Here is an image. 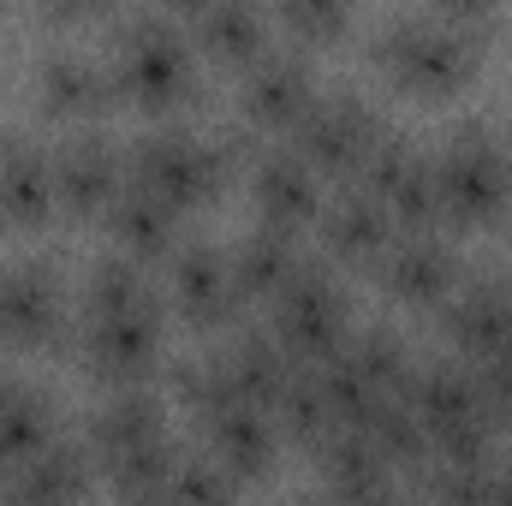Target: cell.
<instances>
[{"label":"cell","mask_w":512,"mask_h":506,"mask_svg":"<svg viewBox=\"0 0 512 506\" xmlns=\"http://www.w3.org/2000/svg\"><path fill=\"white\" fill-rule=\"evenodd\" d=\"M233 262V286H239V298L251 304V298H280V286L292 280V268L304 262V256L292 251V239L286 233H274V227H256L251 239H239V251L227 256Z\"/></svg>","instance_id":"obj_26"},{"label":"cell","mask_w":512,"mask_h":506,"mask_svg":"<svg viewBox=\"0 0 512 506\" xmlns=\"http://www.w3.org/2000/svg\"><path fill=\"white\" fill-rule=\"evenodd\" d=\"M120 506H179V501H173V489L161 483V489H137V495H120Z\"/></svg>","instance_id":"obj_39"},{"label":"cell","mask_w":512,"mask_h":506,"mask_svg":"<svg viewBox=\"0 0 512 506\" xmlns=\"http://www.w3.org/2000/svg\"><path fill=\"white\" fill-rule=\"evenodd\" d=\"M54 209V155L30 137H0V227H42Z\"/></svg>","instance_id":"obj_18"},{"label":"cell","mask_w":512,"mask_h":506,"mask_svg":"<svg viewBox=\"0 0 512 506\" xmlns=\"http://www.w3.org/2000/svg\"><path fill=\"white\" fill-rule=\"evenodd\" d=\"M227 167H233V137L209 143V137H197V131H185V126H161V131H149V137H137L131 185H143L173 215H185V209L215 203Z\"/></svg>","instance_id":"obj_4"},{"label":"cell","mask_w":512,"mask_h":506,"mask_svg":"<svg viewBox=\"0 0 512 506\" xmlns=\"http://www.w3.org/2000/svg\"><path fill=\"white\" fill-rule=\"evenodd\" d=\"M54 441V405L30 387V381L0 376V465L18 471L30 453H42Z\"/></svg>","instance_id":"obj_25"},{"label":"cell","mask_w":512,"mask_h":506,"mask_svg":"<svg viewBox=\"0 0 512 506\" xmlns=\"http://www.w3.org/2000/svg\"><path fill=\"white\" fill-rule=\"evenodd\" d=\"M310 506H334V495H328V501H310Z\"/></svg>","instance_id":"obj_42"},{"label":"cell","mask_w":512,"mask_h":506,"mask_svg":"<svg viewBox=\"0 0 512 506\" xmlns=\"http://www.w3.org/2000/svg\"><path fill=\"white\" fill-rule=\"evenodd\" d=\"M167 489H173V501H179V506H233L239 477H233L215 453H179V465H173Z\"/></svg>","instance_id":"obj_34"},{"label":"cell","mask_w":512,"mask_h":506,"mask_svg":"<svg viewBox=\"0 0 512 506\" xmlns=\"http://www.w3.org/2000/svg\"><path fill=\"white\" fill-rule=\"evenodd\" d=\"M274 429L280 435H292V441H304V447H316L322 435H334V411H328V393H322V376L310 370V364H298L292 381L280 387V399H274Z\"/></svg>","instance_id":"obj_29"},{"label":"cell","mask_w":512,"mask_h":506,"mask_svg":"<svg viewBox=\"0 0 512 506\" xmlns=\"http://www.w3.org/2000/svg\"><path fill=\"white\" fill-rule=\"evenodd\" d=\"M489 506H512V465H495V483H489Z\"/></svg>","instance_id":"obj_40"},{"label":"cell","mask_w":512,"mask_h":506,"mask_svg":"<svg viewBox=\"0 0 512 506\" xmlns=\"http://www.w3.org/2000/svg\"><path fill=\"white\" fill-rule=\"evenodd\" d=\"M382 286L399 304H447L459 292V256L447 251L435 233H405L393 239V251L376 262Z\"/></svg>","instance_id":"obj_15"},{"label":"cell","mask_w":512,"mask_h":506,"mask_svg":"<svg viewBox=\"0 0 512 506\" xmlns=\"http://www.w3.org/2000/svg\"><path fill=\"white\" fill-rule=\"evenodd\" d=\"M382 137L387 131H382L370 102H358V96H316V108L298 120V143L292 149L316 167V179L322 173L346 179V173H364L370 167V155H376Z\"/></svg>","instance_id":"obj_8"},{"label":"cell","mask_w":512,"mask_h":506,"mask_svg":"<svg viewBox=\"0 0 512 506\" xmlns=\"http://www.w3.org/2000/svg\"><path fill=\"white\" fill-rule=\"evenodd\" d=\"M90 459L114 477L120 495L161 489L179 465V447L167 441V411L155 393L120 387L96 417H90Z\"/></svg>","instance_id":"obj_1"},{"label":"cell","mask_w":512,"mask_h":506,"mask_svg":"<svg viewBox=\"0 0 512 506\" xmlns=\"http://www.w3.org/2000/svg\"><path fill=\"white\" fill-rule=\"evenodd\" d=\"M364 435L376 441V453L387 459V471H423V465L435 459V441H429V429L417 423V411H411L405 399L382 405L376 423H370Z\"/></svg>","instance_id":"obj_31"},{"label":"cell","mask_w":512,"mask_h":506,"mask_svg":"<svg viewBox=\"0 0 512 506\" xmlns=\"http://www.w3.org/2000/svg\"><path fill=\"white\" fill-rule=\"evenodd\" d=\"M114 90L149 114H167L191 96V42L173 18L137 12L114 30Z\"/></svg>","instance_id":"obj_5"},{"label":"cell","mask_w":512,"mask_h":506,"mask_svg":"<svg viewBox=\"0 0 512 506\" xmlns=\"http://www.w3.org/2000/svg\"><path fill=\"white\" fill-rule=\"evenodd\" d=\"M280 24H286L292 36H304V42H328V36H340L352 18H346V6H328V0H292V6H280Z\"/></svg>","instance_id":"obj_36"},{"label":"cell","mask_w":512,"mask_h":506,"mask_svg":"<svg viewBox=\"0 0 512 506\" xmlns=\"http://www.w3.org/2000/svg\"><path fill=\"white\" fill-rule=\"evenodd\" d=\"M316 108V78L298 54H262L245 72V114L268 131H298V120Z\"/></svg>","instance_id":"obj_17"},{"label":"cell","mask_w":512,"mask_h":506,"mask_svg":"<svg viewBox=\"0 0 512 506\" xmlns=\"http://www.w3.org/2000/svg\"><path fill=\"white\" fill-rule=\"evenodd\" d=\"M334 506H405L393 477H370V483H352V489H334Z\"/></svg>","instance_id":"obj_38"},{"label":"cell","mask_w":512,"mask_h":506,"mask_svg":"<svg viewBox=\"0 0 512 506\" xmlns=\"http://www.w3.org/2000/svg\"><path fill=\"white\" fill-rule=\"evenodd\" d=\"M6 495L18 506H84V495H90V453L66 447V441H48L42 453H30L12 471Z\"/></svg>","instance_id":"obj_20"},{"label":"cell","mask_w":512,"mask_h":506,"mask_svg":"<svg viewBox=\"0 0 512 506\" xmlns=\"http://www.w3.org/2000/svg\"><path fill=\"white\" fill-rule=\"evenodd\" d=\"M0 506H18V501H12V495H0Z\"/></svg>","instance_id":"obj_41"},{"label":"cell","mask_w":512,"mask_h":506,"mask_svg":"<svg viewBox=\"0 0 512 506\" xmlns=\"http://www.w3.org/2000/svg\"><path fill=\"white\" fill-rule=\"evenodd\" d=\"M435 185H441V221L459 227H495L512 209V149L501 131L459 126L447 149L435 155Z\"/></svg>","instance_id":"obj_2"},{"label":"cell","mask_w":512,"mask_h":506,"mask_svg":"<svg viewBox=\"0 0 512 506\" xmlns=\"http://www.w3.org/2000/svg\"><path fill=\"white\" fill-rule=\"evenodd\" d=\"M120 191H126V173H120V155L108 149V137H72L54 155V197L66 215L96 221L114 209Z\"/></svg>","instance_id":"obj_14"},{"label":"cell","mask_w":512,"mask_h":506,"mask_svg":"<svg viewBox=\"0 0 512 506\" xmlns=\"http://www.w3.org/2000/svg\"><path fill=\"white\" fill-rule=\"evenodd\" d=\"M447 340L471 364H489V358L512 352V280L507 274L459 280V292L447 298Z\"/></svg>","instance_id":"obj_11"},{"label":"cell","mask_w":512,"mask_h":506,"mask_svg":"<svg viewBox=\"0 0 512 506\" xmlns=\"http://www.w3.org/2000/svg\"><path fill=\"white\" fill-rule=\"evenodd\" d=\"M405 405L429 429L435 459H495V417L483 405L477 370L447 364V358L417 364L411 370V387H405Z\"/></svg>","instance_id":"obj_3"},{"label":"cell","mask_w":512,"mask_h":506,"mask_svg":"<svg viewBox=\"0 0 512 506\" xmlns=\"http://www.w3.org/2000/svg\"><path fill=\"white\" fill-rule=\"evenodd\" d=\"M36 90H42V108L60 120H96L114 102V78L78 48H54L36 72Z\"/></svg>","instance_id":"obj_19"},{"label":"cell","mask_w":512,"mask_h":506,"mask_svg":"<svg viewBox=\"0 0 512 506\" xmlns=\"http://www.w3.org/2000/svg\"><path fill=\"white\" fill-rule=\"evenodd\" d=\"M84 310L90 316H131V310H155V292L143 280V268L131 256H102L90 268V286H84Z\"/></svg>","instance_id":"obj_30"},{"label":"cell","mask_w":512,"mask_h":506,"mask_svg":"<svg viewBox=\"0 0 512 506\" xmlns=\"http://www.w3.org/2000/svg\"><path fill=\"white\" fill-rule=\"evenodd\" d=\"M322 239L340 262H382L393 251V221L370 191H346L322 209Z\"/></svg>","instance_id":"obj_21"},{"label":"cell","mask_w":512,"mask_h":506,"mask_svg":"<svg viewBox=\"0 0 512 506\" xmlns=\"http://www.w3.org/2000/svg\"><path fill=\"white\" fill-rule=\"evenodd\" d=\"M316 465L328 477V489H352V483H370V477H393L387 459L376 453V441L364 429H334L316 441Z\"/></svg>","instance_id":"obj_32"},{"label":"cell","mask_w":512,"mask_h":506,"mask_svg":"<svg viewBox=\"0 0 512 506\" xmlns=\"http://www.w3.org/2000/svg\"><path fill=\"white\" fill-rule=\"evenodd\" d=\"M108 227H114V239L137 256H167L173 251V233H179V215L161 203V197H149L143 185H126L120 197H114V209H108Z\"/></svg>","instance_id":"obj_27"},{"label":"cell","mask_w":512,"mask_h":506,"mask_svg":"<svg viewBox=\"0 0 512 506\" xmlns=\"http://www.w3.org/2000/svg\"><path fill=\"white\" fill-rule=\"evenodd\" d=\"M60 334V280L48 262H6L0 268V346L36 352Z\"/></svg>","instance_id":"obj_12"},{"label":"cell","mask_w":512,"mask_h":506,"mask_svg":"<svg viewBox=\"0 0 512 506\" xmlns=\"http://www.w3.org/2000/svg\"><path fill=\"white\" fill-rule=\"evenodd\" d=\"M239 286H233V262L209 245H191L173 262V310L191 328H227L239 316Z\"/></svg>","instance_id":"obj_16"},{"label":"cell","mask_w":512,"mask_h":506,"mask_svg":"<svg viewBox=\"0 0 512 506\" xmlns=\"http://www.w3.org/2000/svg\"><path fill=\"white\" fill-rule=\"evenodd\" d=\"M489 483H495V459H429L423 465L429 506H489Z\"/></svg>","instance_id":"obj_33"},{"label":"cell","mask_w":512,"mask_h":506,"mask_svg":"<svg viewBox=\"0 0 512 506\" xmlns=\"http://www.w3.org/2000/svg\"><path fill=\"white\" fill-rule=\"evenodd\" d=\"M376 60H382L387 78H399L405 90L417 96H447L471 78L477 66V36L453 30L441 12L429 18H399L376 36Z\"/></svg>","instance_id":"obj_7"},{"label":"cell","mask_w":512,"mask_h":506,"mask_svg":"<svg viewBox=\"0 0 512 506\" xmlns=\"http://www.w3.org/2000/svg\"><path fill=\"white\" fill-rule=\"evenodd\" d=\"M191 36H197L215 60H233V66H245V72L268 54V18H262L256 6H233V0L197 6V12H191Z\"/></svg>","instance_id":"obj_23"},{"label":"cell","mask_w":512,"mask_h":506,"mask_svg":"<svg viewBox=\"0 0 512 506\" xmlns=\"http://www.w3.org/2000/svg\"><path fill=\"white\" fill-rule=\"evenodd\" d=\"M173 393L209 423V417H221V411H233V405H245L239 393H233V381H227V364L221 358H185V364H173Z\"/></svg>","instance_id":"obj_35"},{"label":"cell","mask_w":512,"mask_h":506,"mask_svg":"<svg viewBox=\"0 0 512 506\" xmlns=\"http://www.w3.org/2000/svg\"><path fill=\"white\" fill-rule=\"evenodd\" d=\"M477 387H483L489 417H495V423H512V352L489 358V364H477Z\"/></svg>","instance_id":"obj_37"},{"label":"cell","mask_w":512,"mask_h":506,"mask_svg":"<svg viewBox=\"0 0 512 506\" xmlns=\"http://www.w3.org/2000/svg\"><path fill=\"white\" fill-rule=\"evenodd\" d=\"M251 197H256V215L274 227V233H298L310 221H322V179L316 167L298 155V149H268L256 155L251 167Z\"/></svg>","instance_id":"obj_13"},{"label":"cell","mask_w":512,"mask_h":506,"mask_svg":"<svg viewBox=\"0 0 512 506\" xmlns=\"http://www.w3.org/2000/svg\"><path fill=\"white\" fill-rule=\"evenodd\" d=\"M221 364H227V381H233V393L256 405V411H274V399H280V387L292 381V358L280 352V340L274 334H245V340H233L227 352H221Z\"/></svg>","instance_id":"obj_24"},{"label":"cell","mask_w":512,"mask_h":506,"mask_svg":"<svg viewBox=\"0 0 512 506\" xmlns=\"http://www.w3.org/2000/svg\"><path fill=\"white\" fill-rule=\"evenodd\" d=\"M84 364L114 387H137L161 358V310H131V316H90L78 340Z\"/></svg>","instance_id":"obj_10"},{"label":"cell","mask_w":512,"mask_h":506,"mask_svg":"<svg viewBox=\"0 0 512 506\" xmlns=\"http://www.w3.org/2000/svg\"><path fill=\"white\" fill-rule=\"evenodd\" d=\"M274 340L292 364H328L340 358V346L352 340V310H346V292L340 280L322 268V262H298L292 280L280 286L274 298Z\"/></svg>","instance_id":"obj_6"},{"label":"cell","mask_w":512,"mask_h":506,"mask_svg":"<svg viewBox=\"0 0 512 506\" xmlns=\"http://www.w3.org/2000/svg\"><path fill=\"white\" fill-rule=\"evenodd\" d=\"M358 179H364V191L387 209L393 227H405V233H429V227L441 221L435 161H429L423 149H411L405 137H382L376 155H370V167H364Z\"/></svg>","instance_id":"obj_9"},{"label":"cell","mask_w":512,"mask_h":506,"mask_svg":"<svg viewBox=\"0 0 512 506\" xmlns=\"http://www.w3.org/2000/svg\"><path fill=\"white\" fill-rule=\"evenodd\" d=\"M209 453H215L239 483H245V477H268V465H274V453H280V429H274L268 411L233 405V411L209 417Z\"/></svg>","instance_id":"obj_22"},{"label":"cell","mask_w":512,"mask_h":506,"mask_svg":"<svg viewBox=\"0 0 512 506\" xmlns=\"http://www.w3.org/2000/svg\"><path fill=\"white\" fill-rule=\"evenodd\" d=\"M340 364L364 381L370 393H382V399H405L411 370H417L411 352L399 346V334H387V328H364V334H352V340L340 346Z\"/></svg>","instance_id":"obj_28"}]
</instances>
